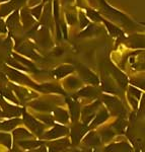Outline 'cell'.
I'll list each match as a JSON object with an SVG mask.
<instances>
[{
  "instance_id": "obj_3",
  "label": "cell",
  "mask_w": 145,
  "mask_h": 152,
  "mask_svg": "<svg viewBox=\"0 0 145 152\" xmlns=\"http://www.w3.org/2000/svg\"><path fill=\"white\" fill-rule=\"evenodd\" d=\"M2 107H3V112H2L3 117H18L21 114V110L19 107L7 104L5 102H3Z\"/></svg>"
},
{
  "instance_id": "obj_31",
  "label": "cell",
  "mask_w": 145,
  "mask_h": 152,
  "mask_svg": "<svg viewBox=\"0 0 145 152\" xmlns=\"http://www.w3.org/2000/svg\"><path fill=\"white\" fill-rule=\"evenodd\" d=\"M0 117H2V112L0 111Z\"/></svg>"
},
{
  "instance_id": "obj_11",
  "label": "cell",
  "mask_w": 145,
  "mask_h": 152,
  "mask_svg": "<svg viewBox=\"0 0 145 152\" xmlns=\"http://www.w3.org/2000/svg\"><path fill=\"white\" fill-rule=\"evenodd\" d=\"M54 115H55V118L56 120L59 122H61V123H66V122L68 121V114L66 111H64L62 109H58L56 110L55 113H54Z\"/></svg>"
},
{
  "instance_id": "obj_12",
  "label": "cell",
  "mask_w": 145,
  "mask_h": 152,
  "mask_svg": "<svg viewBox=\"0 0 145 152\" xmlns=\"http://www.w3.org/2000/svg\"><path fill=\"white\" fill-rule=\"evenodd\" d=\"M72 71H73V68L71 67V66H61L57 70H55V75L57 76V77L61 78V77H63V76L69 74Z\"/></svg>"
},
{
  "instance_id": "obj_28",
  "label": "cell",
  "mask_w": 145,
  "mask_h": 152,
  "mask_svg": "<svg viewBox=\"0 0 145 152\" xmlns=\"http://www.w3.org/2000/svg\"><path fill=\"white\" fill-rule=\"evenodd\" d=\"M31 152H46V149L45 148H40V149H37V150H34V151H31Z\"/></svg>"
},
{
  "instance_id": "obj_29",
  "label": "cell",
  "mask_w": 145,
  "mask_h": 152,
  "mask_svg": "<svg viewBox=\"0 0 145 152\" xmlns=\"http://www.w3.org/2000/svg\"><path fill=\"white\" fill-rule=\"evenodd\" d=\"M3 102H4V100H3V99H2V95H1V94H0V104H3Z\"/></svg>"
},
{
  "instance_id": "obj_13",
  "label": "cell",
  "mask_w": 145,
  "mask_h": 152,
  "mask_svg": "<svg viewBox=\"0 0 145 152\" xmlns=\"http://www.w3.org/2000/svg\"><path fill=\"white\" fill-rule=\"evenodd\" d=\"M108 117H109V114H108L107 111H105V110H103V111H100V113L97 116V118L94 119V121L92 123V126H97V125L104 123L105 120L108 119Z\"/></svg>"
},
{
  "instance_id": "obj_18",
  "label": "cell",
  "mask_w": 145,
  "mask_h": 152,
  "mask_svg": "<svg viewBox=\"0 0 145 152\" xmlns=\"http://www.w3.org/2000/svg\"><path fill=\"white\" fill-rule=\"evenodd\" d=\"M37 88H40V89L43 90V91L62 92L61 88H59L58 86H56V85H53V84H45V85H43L42 87H37Z\"/></svg>"
},
{
  "instance_id": "obj_2",
  "label": "cell",
  "mask_w": 145,
  "mask_h": 152,
  "mask_svg": "<svg viewBox=\"0 0 145 152\" xmlns=\"http://www.w3.org/2000/svg\"><path fill=\"white\" fill-rule=\"evenodd\" d=\"M68 133V129L66 127H62V126H55L53 129H51L49 132L44 135V138L46 139H55L58 138V137H61L63 135Z\"/></svg>"
},
{
  "instance_id": "obj_10",
  "label": "cell",
  "mask_w": 145,
  "mask_h": 152,
  "mask_svg": "<svg viewBox=\"0 0 145 152\" xmlns=\"http://www.w3.org/2000/svg\"><path fill=\"white\" fill-rule=\"evenodd\" d=\"M97 105H99V102H95V104L85 107V109L83 110V120L85 119V121H89V120L92 118L93 113H94V110Z\"/></svg>"
},
{
  "instance_id": "obj_14",
  "label": "cell",
  "mask_w": 145,
  "mask_h": 152,
  "mask_svg": "<svg viewBox=\"0 0 145 152\" xmlns=\"http://www.w3.org/2000/svg\"><path fill=\"white\" fill-rule=\"evenodd\" d=\"M31 107H33L34 109L36 110H39V111H50L52 109L49 104L47 102H31Z\"/></svg>"
},
{
  "instance_id": "obj_1",
  "label": "cell",
  "mask_w": 145,
  "mask_h": 152,
  "mask_svg": "<svg viewBox=\"0 0 145 152\" xmlns=\"http://www.w3.org/2000/svg\"><path fill=\"white\" fill-rule=\"evenodd\" d=\"M23 120H24V123H26V126H28L33 132H35L36 134L41 135L42 133H43L44 126L41 123H39L36 119H34L31 116H29V115H28V114H24Z\"/></svg>"
},
{
  "instance_id": "obj_17",
  "label": "cell",
  "mask_w": 145,
  "mask_h": 152,
  "mask_svg": "<svg viewBox=\"0 0 145 152\" xmlns=\"http://www.w3.org/2000/svg\"><path fill=\"white\" fill-rule=\"evenodd\" d=\"M69 105L73 120H76L78 117V114H79V105L76 102H71V100H69Z\"/></svg>"
},
{
  "instance_id": "obj_27",
  "label": "cell",
  "mask_w": 145,
  "mask_h": 152,
  "mask_svg": "<svg viewBox=\"0 0 145 152\" xmlns=\"http://www.w3.org/2000/svg\"><path fill=\"white\" fill-rule=\"evenodd\" d=\"M5 26H4V23L0 19V33H5Z\"/></svg>"
},
{
  "instance_id": "obj_21",
  "label": "cell",
  "mask_w": 145,
  "mask_h": 152,
  "mask_svg": "<svg viewBox=\"0 0 145 152\" xmlns=\"http://www.w3.org/2000/svg\"><path fill=\"white\" fill-rule=\"evenodd\" d=\"M85 142L89 145H97L100 142V138L95 134H89L85 138Z\"/></svg>"
},
{
  "instance_id": "obj_26",
  "label": "cell",
  "mask_w": 145,
  "mask_h": 152,
  "mask_svg": "<svg viewBox=\"0 0 145 152\" xmlns=\"http://www.w3.org/2000/svg\"><path fill=\"white\" fill-rule=\"evenodd\" d=\"M39 118L44 122V123L48 124V125H51L53 124V118L51 116H39Z\"/></svg>"
},
{
  "instance_id": "obj_19",
  "label": "cell",
  "mask_w": 145,
  "mask_h": 152,
  "mask_svg": "<svg viewBox=\"0 0 145 152\" xmlns=\"http://www.w3.org/2000/svg\"><path fill=\"white\" fill-rule=\"evenodd\" d=\"M84 131H85V129H84V128H82V126L76 127V128L74 129V132L72 133L73 140H74V141L79 140V139L81 138L82 135L84 134Z\"/></svg>"
},
{
  "instance_id": "obj_7",
  "label": "cell",
  "mask_w": 145,
  "mask_h": 152,
  "mask_svg": "<svg viewBox=\"0 0 145 152\" xmlns=\"http://www.w3.org/2000/svg\"><path fill=\"white\" fill-rule=\"evenodd\" d=\"M80 74H81L82 77L88 82L93 83V84L99 83V79H97V76L93 74L92 72H90L89 70H87L86 68H81V70H80Z\"/></svg>"
},
{
  "instance_id": "obj_22",
  "label": "cell",
  "mask_w": 145,
  "mask_h": 152,
  "mask_svg": "<svg viewBox=\"0 0 145 152\" xmlns=\"http://www.w3.org/2000/svg\"><path fill=\"white\" fill-rule=\"evenodd\" d=\"M0 143L4 144L7 147H10L11 145V137L8 134L0 133Z\"/></svg>"
},
{
  "instance_id": "obj_9",
  "label": "cell",
  "mask_w": 145,
  "mask_h": 152,
  "mask_svg": "<svg viewBox=\"0 0 145 152\" xmlns=\"http://www.w3.org/2000/svg\"><path fill=\"white\" fill-rule=\"evenodd\" d=\"M21 123L18 119H11L9 121H6L4 123L0 124V129L4 130V131H9V130L13 129L14 127H16L18 125Z\"/></svg>"
},
{
  "instance_id": "obj_24",
  "label": "cell",
  "mask_w": 145,
  "mask_h": 152,
  "mask_svg": "<svg viewBox=\"0 0 145 152\" xmlns=\"http://www.w3.org/2000/svg\"><path fill=\"white\" fill-rule=\"evenodd\" d=\"M66 82H67L68 86L71 87V88H75V87H77L78 85H79V81H78L77 79H75V78H73V77L68 78V80Z\"/></svg>"
},
{
  "instance_id": "obj_5",
  "label": "cell",
  "mask_w": 145,
  "mask_h": 152,
  "mask_svg": "<svg viewBox=\"0 0 145 152\" xmlns=\"http://www.w3.org/2000/svg\"><path fill=\"white\" fill-rule=\"evenodd\" d=\"M8 75L12 80H14V81H18L19 83H24V84L33 85V83H31V80H29L26 76H24L23 74L19 73L18 71L10 69V70H8Z\"/></svg>"
},
{
  "instance_id": "obj_4",
  "label": "cell",
  "mask_w": 145,
  "mask_h": 152,
  "mask_svg": "<svg viewBox=\"0 0 145 152\" xmlns=\"http://www.w3.org/2000/svg\"><path fill=\"white\" fill-rule=\"evenodd\" d=\"M105 100L107 102L108 107L111 109V111H113L115 114H122L123 113V107L118 99L111 96H105Z\"/></svg>"
},
{
  "instance_id": "obj_8",
  "label": "cell",
  "mask_w": 145,
  "mask_h": 152,
  "mask_svg": "<svg viewBox=\"0 0 145 152\" xmlns=\"http://www.w3.org/2000/svg\"><path fill=\"white\" fill-rule=\"evenodd\" d=\"M68 145H69V142H68V140H66V139H63V140H60V141H56L50 145V152H58L60 150H63V149H65Z\"/></svg>"
},
{
  "instance_id": "obj_15",
  "label": "cell",
  "mask_w": 145,
  "mask_h": 152,
  "mask_svg": "<svg viewBox=\"0 0 145 152\" xmlns=\"http://www.w3.org/2000/svg\"><path fill=\"white\" fill-rule=\"evenodd\" d=\"M13 136L15 139H23V138H29V137H31V135L29 132L26 131V129L19 128V129H16L15 131L13 132Z\"/></svg>"
},
{
  "instance_id": "obj_25",
  "label": "cell",
  "mask_w": 145,
  "mask_h": 152,
  "mask_svg": "<svg viewBox=\"0 0 145 152\" xmlns=\"http://www.w3.org/2000/svg\"><path fill=\"white\" fill-rule=\"evenodd\" d=\"M113 136H114V133H113L112 131H110V130H107V131H105L104 133H103V135H102L104 141H109Z\"/></svg>"
},
{
  "instance_id": "obj_23",
  "label": "cell",
  "mask_w": 145,
  "mask_h": 152,
  "mask_svg": "<svg viewBox=\"0 0 145 152\" xmlns=\"http://www.w3.org/2000/svg\"><path fill=\"white\" fill-rule=\"evenodd\" d=\"M0 94L1 95H3V96H5L6 99H8L9 100H12V102H16L18 100H16L15 97L13 96V94H11V91L9 89H6V88H3V89H1V91H0Z\"/></svg>"
},
{
  "instance_id": "obj_6",
  "label": "cell",
  "mask_w": 145,
  "mask_h": 152,
  "mask_svg": "<svg viewBox=\"0 0 145 152\" xmlns=\"http://www.w3.org/2000/svg\"><path fill=\"white\" fill-rule=\"evenodd\" d=\"M108 152H131V147L125 143L112 144L105 149Z\"/></svg>"
},
{
  "instance_id": "obj_20",
  "label": "cell",
  "mask_w": 145,
  "mask_h": 152,
  "mask_svg": "<svg viewBox=\"0 0 145 152\" xmlns=\"http://www.w3.org/2000/svg\"><path fill=\"white\" fill-rule=\"evenodd\" d=\"M79 94L82 95V96H86V97H92L97 94V91L95 89H93L92 87H85L84 89L80 90Z\"/></svg>"
},
{
  "instance_id": "obj_16",
  "label": "cell",
  "mask_w": 145,
  "mask_h": 152,
  "mask_svg": "<svg viewBox=\"0 0 145 152\" xmlns=\"http://www.w3.org/2000/svg\"><path fill=\"white\" fill-rule=\"evenodd\" d=\"M18 144L26 149H33V148H37L38 146H40L42 144V142H39V141H21Z\"/></svg>"
},
{
  "instance_id": "obj_30",
  "label": "cell",
  "mask_w": 145,
  "mask_h": 152,
  "mask_svg": "<svg viewBox=\"0 0 145 152\" xmlns=\"http://www.w3.org/2000/svg\"><path fill=\"white\" fill-rule=\"evenodd\" d=\"M11 152H19V151L18 150V149H13V150H12Z\"/></svg>"
}]
</instances>
